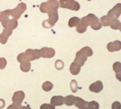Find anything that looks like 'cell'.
<instances>
[{
	"mask_svg": "<svg viewBox=\"0 0 121 109\" xmlns=\"http://www.w3.org/2000/svg\"><path fill=\"white\" fill-rule=\"evenodd\" d=\"M87 56L85 55L81 50L78 51L76 53V56H75V59H74V63H77L79 66H83L85 64V62L87 61Z\"/></svg>",
	"mask_w": 121,
	"mask_h": 109,
	"instance_id": "ba28073f",
	"label": "cell"
},
{
	"mask_svg": "<svg viewBox=\"0 0 121 109\" xmlns=\"http://www.w3.org/2000/svg\"><path fill=\"white\" fill-rule=\"evenodd\" d=\"M55 50L52 48H47L44 47L40 49V56L43 58H52L55 56Z\"/></svg>",
	"mask_w": 121,
	"mask_h": 109,
	"instance_id": "52a82bcc",
	"label": "cell"
},
{
	"mask_svg": "<svg viewBox=\"0 0 121 109\" xmlns=\"http://www.w3.org/2000/svg\"><path fill=\"white\" fill-rule=\"evenodd\" d=\"M74 105L76 107L79 109H87V105L88 102L82 99L80 97H75V100H74Z\"/></svg>",
	"mask_w": 121,
	"mask_h": 109,
	"instance_id": "5bb4252c",
	"label": "cell"
},
{
	"mask_svg": "<svg viewBox=\"0 0 121 109\" xmlns=\"http://www.w3.org/2000/svg\"><path fill=\"white\" fill-rule=\"evenodd\" d=\"M24 53H25V56H26L28 62L33 61V60H37L41 57L40 49H31V48H28Z\"/></svg>",
	"mask_w": 121,
	"mask_h": 109,
	"instance_id": "5b68a950",
	"label": "cell"
},
{
	"mask_svg": "<svg viewBox=\"0 0 121 109\" xmlns=\"http://www.w3.org/2000/svg\"><path fill=\"white\" fill-rule=\"evenodd\" d=\"M99 108V104L96 101H90L87 105V109H98Z\"/></svg>",
	"mask_w": 121,
	"mask_h": 109,
	"instance_id": "83f0119b",
	"label": "cell"
},
{
	"mask_svg": "<svg viewBox=\"0 0 121 109\" xmlns=\"http://www.w3.org/2000/svg\"><path fill=\"white\" fill-rule=\"evenodd\" d=\"M111 21H112V19L110 18L108 15L103 16L101 18V23H102L103 26H104V27H108V26H110L111 23Z\"/></svg>",
	"mask_w": 121,
	"mask_h": 109,
	"instance_id": "44dd1931",
	"label": "cell"
},
{
	"mask_svg": "<svg viewBox=\"0 0 121 109\" xmlns=\"http://www.w3.org/2000/svg\"><path fill=\"white\" fill-rule=\"evenodd\" d=\"M90 27H91V28H92V29L99 30V29H101L102 27H103V25H102L101 21H99V20H96V21H95L94 23L92 24Z\"/></svg>",
	"mask_w": 121,
	"mask_h": 109,
	"instance_id": "484cf974",
	"label": "cell"
},
{
	"mask_svg": "<svg viewBox=\"0 0 121 109\" xmlns=\"http://www.w3.org/2000/svg\"><path fill=\"white\" fill-rule=\"evenodd\" d=\"M116 77H117V79H118V81H121V71L116 73Z\"/></svg>",
	"mask_w": 121,
	"mask_h": 109,
	"instance_id": "74e56055",
	"label": "cell"
},
{
	"mask_svg": "<svg viewBox=\"0 0 121 109\" xmlns=\"http://www.w3.org/2000/svg\"><path fill=\"white\" fill-rule=\"evenodd\" d=\"M12 18V14H11V10H5L0 12V22L3 23L7 20H9Z\"/></svg>",
	"mask_w": 121,
	"mask_h": 109,
	"instance_id": "e0dca14e",
	"label": "cell"
},
{
	"mask_svg": "<svg viewBox=\"0 0 121 109\" xmlns=\"http://www.w3.org/2000/svg\"><path fill=\"white\" fill-rule=\"evenodd\" d=\"M65 64L64 63L61 61V60H57L56 62H55V67H56V69H58V70H61V69L64 68Z\"/></svg>",
	"mask_w": 121,
	"mask_h": 109,
	"instance_id": "4dcf8cb0",
	"label": "cell"
},
{
	"mask_svg": "<svg viewBox=\"0 0 121 109\" xmlns=\"http://www.w3.org/2000/svg\"><path fill=\"white\" fill-rule=\"evenodd\" d=\"M111 108L112 109H121V104L118 101H115L112 103L111 105Z\"/></svg>",
	"mask_w": 121,
	"mask_h": 109,
	"instance_id": "d590c367",
	"label": "cell"
},
{
	"mask_svg": "<svg viewBox=\"0 0 121 109\" xmlns=\"http://www.w3.org/2000/svg\"><path fill=\"white\" fill-rule=\"evenodd\" d=\"M59 7L61 8H66L73 11H79L80 10V4L75 0H59Z\"/></svg>",
	"mask_w": 121,
	"mask_h": 109,
	"instance_id": "7a4b0ae2",
	"label": "cell"
},
{
	"mask_svg": "<svg viewBox=\"0 0 121 109\" xmlns=\"http://www.w3.org/2000/svg\"><path fill=\"white\" fill-rule=\"evenodd\" d=\"M40 109H55V106H53L52 104H43Z\"/></svg>",
	"mask_w": 121,
	"mask_h": 109,
	"instance_id": "836d02e7",
	"label": "cell"
},
{
	"mask_svg": "<svg viewBox=\"0 0 121 109\" xmlns=\"http://www.w3.org/2000/svg\"><path fill=\"white\" fill-rule=\"evenodd\" d=\"M98 20V18L95 14H87V16L83 17L82 19H81V23L84 24L86 26H91L92 24L94 23L95 21Z\"/></svg>",
	"mask_w": 121,
	"mask_h": 109,
	"instance_id": "9c48e42d",
	"label": "cell"
},
{
	"mask_svg": "<svg viewBox=\"0 0 121 109\" xmlns=\"http://www.w3.org/2000/svg\"><path fill=\"white\" fill-rule=\"evenodd\" d=\"M113 70H114L115 72H119L121 71V63L120 62H116V63L113 64Z\"/></svg>",
	"mask_w": 121,
	"mask_h": 109,
	"instance_id": "1f68e13d",
	"label": "cell"
},
{
	"mask_svg": "<svg viewBox=\"0 0 121 109\" xmlns=\"http://www.w3.org/2000/svg\"><path fill=\"white\" fill-rule=\"evenodd\" d=\"M42 88H43V90L45 91V92H50V91H51L52 88H53V84L51 82H50V81H46V82H44L43 84Z\"/></svg>",
	"mask_w": 121,
	"mask_h": 109,
	"instance_id": "7402d4cb",
	"label": "cell"
},
{
	"mask_svg": "<svg viewBox=\"0 0 121 109\" xmlns=\"http://www.w3.org/2000/svg\"><path fill=\"white\" fill-rule=\"evenodd\" d=\"M81 50L87 56V57H88V56H91L93 55V51H92V49H91L89 47H84V48H82Z\"/></svg>",
	"mask_w": 121,
	"mask_h": 109,
	"instance_id": "4316f807",
	"label": "cell"
},
{
	"mask_svg": "<svg viewBox=\"0 0 121 109\" xmlns=\"http://www.w3.org/2000/svg\"><path fill=\"white\" fill-rule=\"evenodd\" d=\"M120 14H121V4L118 3L112 9H111V10L109 11L107 15L110 18H111L112 20H114V19H118V17L120 16Z\"/></svg>",
	"mask_w": 121,
	"mask_h": 109,
	"instance_id": "8992f818",
	"label": "cell"
},
{
	"mask_svg": "<svg viewBox=\"0 0 121 109\" xmlns=\"http://www.w3.org/2000/svg\"><path fill=\"white\" fill-rule=\"evenodd\" d=\"M21 109H31L30 107H28V106H22Z\"/></svg>",
	"mask_w": 121,
	"mask_h": 109,
	"instance_id": "f35d334b",
	"label": "cell"
},
{
	"mask_svg": "<svg viewBox=\"0 0 121 109\" xmlns=\"http://www.w3.org/2000/svg\"><path fill=\"white\" fill-rule=\"evenodd\" d=\"M107 49L110 52L119 51L121 49V41L120 40H115L112 42H109L107 45Z\"/></svg>",
	"mask_w": 121,
	"mask_h": 109,
	"instance_id": "7c38bea8",
	"label": "cell"
},
{
	"mask_svg": "<svg viewBox=\"0 0 121 109\" xmlns=\"http://www.w3.org/2000/svg\"><path fill=\"white\" fill-rule=\"evenodd\" d=\"M7 109H21V104H16L13 103L7 107Z\"/></svg>",
	"mask_w": 121,
	"mask_h": 109,
	"instance_id": "e575fe53",
	"label": "cell"
},
{
	"mask_svg": "<svg viewBox=\"0 0 121 109\" xmlns=\"http://www.w3.org/2000/svg\"><path fill=\"white\" fill-rule=\"evenodd\" d=\"M2 25H3V27H4V28H9V29L13 30L18 27V20H15V19L11 18L9 20H7L6 21L3 22Z\"/></svg>",
	"mask_w": 121,
	"mask_h": 109,
	"instance_id": "8fae6325",
	"label": "cell"
},
{
	"mask_svg": "<svg viewBox=\"0 0 121 109\" xmlns=\"http://www.w3.org/2000/svg\"><path fill=\"white\" fill-rule=\"evenodd\" d=\"M13 33V30L9 29V28H4L2 33L0 34V43L2 44H5L7 42L8 38L12 35Z\"/></svg>",
	"mask_w": 121,
	"mask_h": 109,
	"instance_id": "30bf717a",
	"label": "cell"
},
{
	"mask_svg": "<svg viewBox=\"0 0 121 109\" xmlns=\"http://www.w3.org/2000/svg\"><path fill=\"white\" fill-rule=\"evenodd\" d=\"M80 71H81V66H79L77 63H75L73 62L70 66V72L73 75H78Z\"/></svg>",
	"mask_w": 121,
	"mask_h": 109,
	"instance_id": "d6986e66",
	"label": "cell"
},
{
	"mask_svg": "<svg viewBox=\"0 0 121 109\" xmlns=\"http://www.w3.org/2000/svg\"><path fill=\"white\" fill-rule=\"evenodd\" d=\"M49 19L47 20H44L43 22V27L44 28H51L55 25V23L58 20V14H57V11L55 12H49Z\"/></svg>",
	"mask_w": 121,
	"mask_h": 109,
	"instance_id": "3957f363",
	"label": "cell"
},
{
	"mask_svg": "<svg viewBox=\"0 0 121 109\" xmlns=\"http://www.w3.org/2000/svg\"><path fill=\"white\" fill-rule=\"evenodd\" d=\"M87 26H86V25H84V24L82 23H80L79 26L76 27V31L79 33H83L84 32L87 31Z\"/></svg>",
	"mask_w": 121,
	"mask_h": 109,
	"instance_id": "d4e9b609",
	"label": "cell"
},
{
	"mask_svg": "<svg viewBox=\"0 0 121 109\" xmlns=\"http://www.w3.org/2000/svg\"><path fill=\"white\" fill-rule=\"evenodd\" d=\"M87 1H91V0H87Z\"/></svg>",
	"mask_w": 121,
	"mask_h": 109,
	"instance_id": "b9f144b4",
	"label": "cell"
},
{
	"mask_svg": "<svg viewBox=\"0 0 121 109\" xmlns=\"http://www.w3.org/2000/svg\"><path fill=\"white\" fill-rule=\"evenodd\" d=\"M80 23H81V19L80 18H78V17H73L68 21V26L70 27H78Z\"/></svg>",
	"mask_w": 121,
	"mask_h": 109,
	"instance_id": "ac0fdd59",
	"label": "cell"
},
{
	"mask_svg": "<svg viewBox=\"0 0 121 109\" xmlns=\"http://www.w3.org/2000/svg\"><path fill=\"white\" fill-rule=\"evenodd\" d=\"M58 8H59V3L57 0L43 2L40 5V11L43 13H49L51 12H55L57 11Z\"/></svg>",
	"mask_w": 121,
	"mask_h": 109,
	"instance_id": "6da1fadb",
	"label": "cell"
},
{
	"mask_svg": "<svg viewBox=\"0 0 121 109\" xmlns=\"http://www.w3.org/2000/svg\"><path fill=\"white\" fill-rule=\"evenodd\" d=\"M25 99V93L22 91H18L16 93H14L13 96V102L16 103V104H21L22 101Z\"/></svg>",
	"mask_w": 121,
	"mask_h": 109,
	"instance_id": "4fadbf2b",
	"label": "cell"
},
{
	"mask_svg": "<svg viewBox=\"0 0 121 109\" xmlns=\"http://www.w3.org/2000/svg\"><path fill=\"white\" fill-rule=\"evenodd\" d=\"M17 60H18V62L20 63H25V62H28L27 59V57H26V56H25V53L20 54V55L17 56Z\"/></svg>",
	"mask_w": 121,
	"mask_h": 109,
	"instance_id": "f1b7e54d",
	"label": "cell"
},
{
	"mask_svg": "<svg viewBox=\"0 0 121 109\" xmlns=\"http://www.w3.org/2000/svg\"><path fill=\"white\" fill-rule=\"evenodd\" d=\"M118 29L120 30V32H121V23H120V26H119V28H118Z\"/></svg>",
	"mask_w": 121,
	"mask_h": 109,
	"instance_id": "ab89813d",
	"label": "cell"
},
{
	"mask_svg": "<svg viewBox=\"0 0 121 109\" xmlns=\"http://www.w3.org/2000/svg\"><path fill=\"white\" fill-rule=\"evenodd\" d=\"M74 100H75V97L73 95H68L64 98V103L69 106L74 105Z\"/></svg>",
	"mask_w": 121,
	"mask_h": 109,
	"instance_id": "ffe728a7",
	"label": "cell"
},
{
	"mask_svg": "<svg viewBox=\"0 0 121 109\" xmlns=\"http://www.w3.org/2000/svg\"><path fill=\"white\" fill-rule=\"evenodd\" d=\"M31 68V63L30 62H25V63H20V69L23 72H27L30 70Z\"/></svg>",
	"mask_w": 121,
	"mask_h": 109,
	"instance_id": "603a6c76",
	"label": "cell"
},
{
	"mask_svg": "<svg viewBox=\"0 0 121 109\" xmlns=\"http://www.w3.org/2000/svg\"><path fill=\"white\" fill-rule=\"evenodd\" d=\"M71 90H72V92L73 93H76L78 90V85H77V82H76V80H72L71 81Z\"/></svg>",
	"mask_w": 121,
	"mask_h": 109,
	"instance_id": "f546056e",
	"label": "cell"
},
{
	"mask_svg": "<svg viewBox=\"0 0 121 109\" xmlns=\"http://www.w3.org/2000/svg\"><path fill=\"white\" fill-rule=\"evenodd\" d=\"M26 9H27L26 4H24V3L19 4L16 8H14V9H12V10H11L12 18H13V19H15V20L20 19V17L23 14V12L26 11Z\"/></svg>",
	"mask_w": 121,
	"mask_h": 109,
	"instance_id": "277c9868",
	"label": "cell"
},
{
	"mask_svg": "<svg viewBox=\"0 0 121 109\" xmlns=\"http://www.w3.org/2000/svg\"><path fill=\"white\" fill-rule=\"evenodd\" d=\"M48 1H53V0H48Z\"/></svg>",
	"mask_w": 121,
	"mask_h": 109,
	"instance_id": "60d3db41",
	"label": "cell"
},
{
	"mask_svg": "<svg viewBox=\"0 0 121 109\" xmlns=\"http://www.w3.org/2000/svg\"><path fill=\"white\" fill-rule=\"evenodd\" d=\"M110 26H111V27L112 29L118 30V28H119V26H120V21H119L118 19H114V20H112Z\"/></svg>",
	"mask_w": 121,
	"mask_h": 109,
	"instance_id": "cb8c5ba5",
	"label": "cell"
},
{
	"mask_svg": "<svg viewBox=\"0 0 121 109\" xmlns=\"http://www.w3.org/2000/svg\"><path fill=\"white\" fill-rule=\"evenodd\" d=\"M4 106H5V102H4V100L2 99H0V109L4 108Z\"/></svg>",
	"mask_w": 121,
	"mask_h": 109,
	"instance_id": "8d00e7d4",
	"label": "cell"
},
{
	"mask_svg": "<svg viewBox=\"0 0 121 109\" xmlns=\"http://www.w3.org/2000/svg\"><path fill=\"white\" fill-rule=\"evenodd\" d=\"M51 104L53 106H62L64 104V97L63 96H54L51 99Z\"/></svg>",
	"mask_w": 121,
	"mask_h": 109,
	"instance_id": "2e32d148",
	"label": "cell"
},
{
	"mask_svg": "<svg viewBox=\"0 0 121 109\" xmlns=\"http://www.w3.org/2000/svg\"><path fill=\"white\" fill-rule=\"evenodd\" d=\"M103 88H104V85L101 81H96V82L93 83L92 85H90V86H89V90L91 92L95 93H100L103 90Z\"/></svg>",
	"mask_w": 121,
	"mask_h": 109,
	"instance_id": "9a60e30c",
	"label": "cell"
},
{
	"mask_svg": "<svg viewBox=\"0 0 121 109\" xmlns=\"http://www.w3.org/2000/svg\"><path fill=\"white\" fill-rule=\"evenodd\" d=\"M6 60H5V58H4V57H1L0 58V69H4V68H5V66H6Z\"/></svg>",
	"mask_w": 121,
	"mask_h": 109,
	"instance_id": "d6a6232c",
	"label": "cell"
}]
</instances>
